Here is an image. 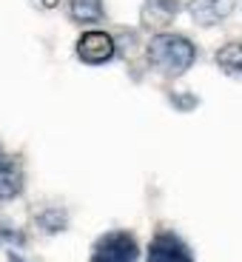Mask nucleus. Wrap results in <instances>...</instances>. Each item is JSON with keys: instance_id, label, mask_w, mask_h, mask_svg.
<instances>
[{"instance_id": "nucleus-5", "label": "nucleus", "mask_w": 242, "mask_h": 262, "mask_svg": "<svg viewBox=\"0 0 242 262\" xmlns=\"http://www.w3.org/2000/svg\"><path fill=\"white\" fill-rule=\"evenodd\" d=\"M234 12V0H191L188 14L196 26H216Z\"/></svg>"}, {"instance_id": "nucleus-12", "label": "nucleus", "mask_w": 242, "mask_h": 262, "mask_svg": "<svg viewBox=\"0 0 242 262\" xmlns=\"http://www.w3.org/2000/svg\"><path fill=\"white\" fill-rule=\"evenodd\" d=\"M0 160H3V154H0Z\"/></svg>"}, {"instance_id": "nucleus-10", "label": "nucleus", "mask_w": 242, "mask_h": 262, "mask_svg": "<svg viewBox=\"0 0 242 262\" xmlns=\"http://www.w3.org/2000/svg\"><path fill=\"white\" fill-rule=\"evenodd\" d=\"M40 225H43V228H49V231H60L65 225V216L60 214V211H49V214L40 216Z\"/></svg>"}, {"instance_id": "nucleus-7", "label": "nucleus", "mask_w": 242, "mask_h": 262, "mask_svg": "<svg viewBox=\"0 0 242 262\" xmlns=\"http://www.w3.org/2000/svg\"><path fill=\"white\" fill-rule=\"evenodd\" d=\"M23 188V174L14 163H6V160H0V203H6V200H14Z\"/></svg>"}, {"instance_id": "nucleus-8", "label": "nucleus", "mask_w": 242, "mask_h": 262, "mask_svg": "<svg viewBox=\"0 0 242 262\" xmlns=\"http://www.w3.org/2000/svg\"><path fill=\"white\" fill-rule=\"evenodd\" d=\"M69 14L74 23H97L103 20V0H72Z\"/></svg>"}, {"instance_id": "nucleus-9", "label": "nucleus", "mask_w": 242, "mask_h": 262, "mask_svg": "<svg viewBox=\"0 0 242 262\" xmlns=\"http://www.w3.org/2000/svg\"><path fill=\"white\" fill-rule=\"evenodd\" d=\"M216 63L225 74H234V77H242V43H228L216 52Z\"/></svg>"}, {"instance_id": "nucleus-2", "label": "nucleus", "mask_w": 242, "mask_h": 262, "mask_svg": "<svg viewBox=\"0 0 242 262\" xmlns=\"http://www.w3.org/2000/svg\"><path fill=\"white\" fill-rule=\"evenodd\" d=\"M140 245L134 236L128 234H105L97 245H94L92 262H137Z\"/></svg>"}, {"instance_id": "nucleus-11", "label": "nucleus", "mask_w": 242, "mask_h": 262, "mask_svg": "<svg viewBox=\"0 0 242 262\" xmlns=\"http://www.w3.org/2000/svg\"><path fill=\"white\" fill-rule=\"evenodd\" d=\"M9 259H12V262H20V259H17V256H9Z\"/></svg>"}, {"instance_id": "nucleus-4", "label": "nucleus", "mask_w": 242, "mask_h": 262, "mask_svg": "<svg viewBox=\"0 0 242 262\" xmlns=\"http://www.w3.org/2000/svg\"><path fill=\"white\" fill-rule=\"evenodd\" d=\"M148 262H194L188 245L174 234H157L151 239Z\"/></svg>"}, {"instance_id": "nucleus-6", "label": "nucleus", "mask_w": 242, "mask_h": 262, "mask_svg": "<svg viewBox=\"0 0 242 262\" xmlns=\"http://www.w3.org/2000/svg\"><path fill=\"white\" fill-rule=\"evenodd\" d=\"M180 12V3L177 0H145L143 6V23L151 29L165 26L168 20H174V14Z\"/></svg>"}, {"instance_id": "nucleus-1", "label": "nucleus", "mask_w": 242, "mask_h": 262, "mask_svg": "<svg viewBox=\"0 0 242 262\" xmlns=\"http://www.w3.org/2000/svg\"><path fill=\"white\" fill-rule=\"evenodd\" d=\"M196 57V49L188 37H180V34H157L151 37L148 43V60L154 69H160L168 77H180L191 69Z\"/></svg>"}, {"instance_id": "nucleus-3", "label": "nucleus", "mask_w": 242, "mask_h": 262, "mask_svg": "<svg viewBox=\"0 0 242 262\" xmlns=\"http://www.w3.org/2000/svg\"><path fill=\"white\" fill-rule=\"evenodd\" d=\"M117 46H114L112 34L105 32H85L83 37L77 40V57L83 63H92V66H100L105 60H112Z\"/></svg>"}]
</instances>
